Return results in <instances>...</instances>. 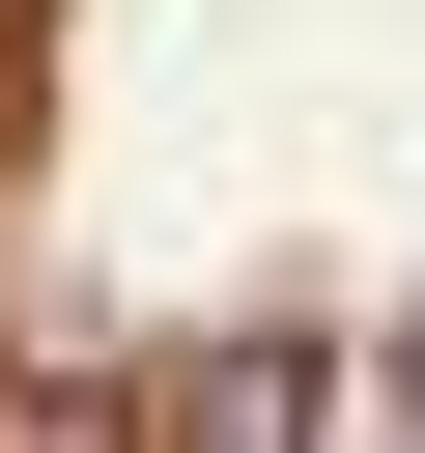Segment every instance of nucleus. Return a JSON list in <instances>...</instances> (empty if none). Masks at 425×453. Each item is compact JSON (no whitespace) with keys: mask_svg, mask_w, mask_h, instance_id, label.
Here are the masks:
<instances>
[{"mask_svg":"<svg viewBox=\"0 0 425 453\" xmlns=\"http://www.w3.org/2000/svg\"><path fill=\"white\" fill-rule=\"evenodd\" d=\"M397 396H425V340H397Z\"/></svg>","mask_w":425,"mask_h":453,"instance_id":"obj_1","label":"nucleus"}]
</instances>
